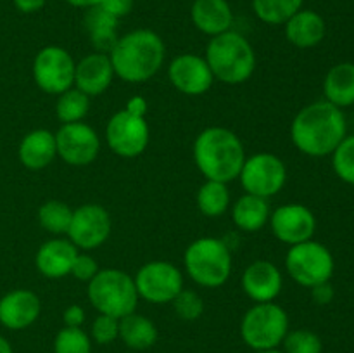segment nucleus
Here are the masks:
<instances>
[{
	"instance_id": "f257e3e1",
	"label": "nucleus",
	"mask_w": 354,
	"mask_h": 353,
	"mask_svg": "<svg viewBox=\"0 0 354 353\" xmlns=\"http://www.w3.org/2000/svg\"><path fill=\"white\" fill-rule=\"evenodd\" d=\"M348 135V123L341 107L318 100L303 107L290 127V137L301 152L313 158L328 156Z\"/></svg>"
},
{
	"instance_id": "f03ea898",
	"label": "nucleus",
	"mask_w": 354,
	"mask_h": 353,
	"mask_svg": "<svg viewBox=\"0 0 354 353\" xmlns=\"http://www.w3.org/2000/svg\"><path fill=\"white\" fill-rule=\"evenodd\" d=\"M114 73L128 83H142L159 71L165 61V44L151 30H135L118 38L109 52Z\"/></svg>"
},
{
	"instance_id": "7ed1b4c3",
	"label": "nucleus",
	"mask_w": 354,
	"mask_h": 353,
	"mask_svg": "<svg viewBox=\"0 0 354 353\" xmlns=\"http://www.w3.org/2000/svg\"><path fill=\"white\" fill-rule=\"evenodd\" d=\"M194 159L207 180L230 182L237 179L245 161V151L241 138L234 132L221 127H211L201 132L194 144Z\"/></svg>"
},
{
	"instance_id": "20e7f679",
	"label": "nucleus",
	"mask_w": 354,
	"mask_h": 353,
	"mask_svg": "<svg viewBox=\"0 0 354 353\" xmlns=\"http://www.w3.org/2000/svg\"><path fill=\"white\" fill-rule=\"evenodd\" d=\"M206 62L214 78L228 85H239L254 73L256 55L248 38L228 30L211 38L206 48Z\"/></svg>"
},
{
	"instance_id": "39448f33",
	"label": "nucleus",
	"mask_w": 354,
	"mask_h": 353,
	"mask_svg": "<svg viewBox=\"0 0 354 353\" xmlns=\"http://www.w3.org/2000/svg\"><path fill=\"white\" fill-rule=\"evenodd\" d=\"M88 300L99 314L123 318L133 314L138 303L137 286L130 273L118 269L99 270L88 280Z\"/></svg>"
},
{
	"instance_id": "423d86ee",
	"label": "nucleus",
	"mask_w": 354,
	"mask_h": 353,
	"mask_svg": "<svg viewBox=\"0 0 354 353\" xmlns=\"http://www.w3.org/2000/svg\"><path fill=\"white\" fill-rule=\"evenodd\" d=\"M185 269L190 279L204 287H220L232 272V255L223 241L203 237L194 241L185 251Z\"/></svg>"
},
{
	"instance_id": "0eeeda50",
	"label": "nucleus",
	"mask_w": 354,
	"mask_h": 353,
	"mask_svg": "<svg viewBox=\"0 0 354 353\" xmlns=\"http://www.w3.org/2000/svg\"><path fill=\"white\" fill-rule=\"evenodd\" d=\"M289 332L286 310L273 301L258 303L248 310L241 324V336L248 346L258 352L275 350Z\"/></svg>"
},
{
	"instance_id": "6e6552de",
	"label": "nucleus",
	"mask_w": 354,
	"mask_h": 353,
	"mask_svg": "<svg viewBox=\"0 0 354 353\" xmlns=\"http://www.w3.org/2000/svg\"><path fill=\"white\" fill-rule=\"evenodd\" d=\"M289 275L304 287L328 282L334 273V256L327 246L317 241H304L290 246L286 258Z\"/></svg>"
},
{
	"instance_id": "1a4fd4ad",
	"label": "nucleus",
	"mask_w": 354,
	"mask_h": 353,
	"mask_svg": "<svg viewBox=\"0 0 354 353\" xmlns=\"http://www.w3.org/2000/svg\"><path fill=\"white\" fill-rule=\"evenodd\" d=\"M239 179L245 189V194L266 199L270 196H275L286 185L287 168L282 159L277 158L275 154L259 152L245 159Z\"/></svg>"
},
{
	"instance_id": "9d476101",
	"label": "nucleus",
	"mask_w": 354,
	"mask_h": 353,
	"mask_svg": "<svg viewBox=\"0 0 354 353\" xmlns=\"http://www.w3.org/2000/svg\"><path fill=\"white\" fill-rule=\"evenodd\" d=\"M76 64L66 48H41L33 62V76L37 85L47 93H64L75 83Z\"/></svg>"
},
{
	"instance_id": "9b49d317",
	"label": "nucleus",
	"mask_w": 354,
	"mask_h": 353,
	"mask_svg": "<svg viewBox=\"0 0 354 353\" xmlns=\"http://www.w3.org/2000/svg\"><path fill=\"white\" fill-rule=\"evenodd\" d=\"M138 296L151 303H169L183 289L182 272L169 262H149L135 275Z\"/></svg>"
},
{
	"instance_id": "f8f14e48",
	"label": "nucleus",
	"mask_w": 354,
	"mask_h": 353,
	"mask_svg": "<svg viewBox=\"0 0 354 353\" xmlns=\"http://www.w3.org/2000/svg\"><path fill=\"white\" fill-rule=\"evenodd\" d=\"M107 144L111 151L123 158L142 154L149 144V125L144 116L120 111L109 120L106 128Z\"/></svg>"
},
{
	"instance_id": "ddd939ff",
	"label": "nucleus",
	"mask_w": 354,
	"mask_h": 353,
	"mask_svg": "<svg viewBox=\"0 0 354 353\" xmlns=\"http://www.w3.org/2000/svg\"><path fill=\"white\" fill-rule=\"evenodd\" d=\"M111 234V217L106 208L100 204H83L73 211L69 224V241L76 246L90 251L107 241Z\"/></svg>"
},
{
	"instance_id": "4468645a",
	"label": "nucleus",
	"mask_w": 354,
	"mask_h": 353,
	"mask_svg": "<svg viewBox=\"0 0 354 353\" xmlns=\"http://www.w3.org/2000/svg\"><path fill=\"white\" fill-rule=\"evenodd\" d=\"M57 154L68 165L85 166L93 163L100 149V141L97 132L88 125L64 123L55 134Z\"/></svg>"
},
{
	"instance_id": "2eb2a0df",
	"label": "nucleus",
	"mask_w": 354,
	"mask_h": 353,
	"mask_svg": "<svg viewBox=\"0 0 354 353\" xmlns=\"http://www.w3.org/2000/svg\"><path fill=\"white\" fill-rule=\"evenodd\" d=\"M270 220L275 237L290 246L310 241L317 230V218L304 204H286L277 208Z\"/></svg>"
},
{
	"instance_id": "dca6fc26",
	"label": "nucleus",
	"mask_w": 354,
	"mask_h": 353,
	"mask_svg": "<svg viewBox=\"0 0 354 353\" xmlns=\"http://www.w3.org/2000/svg\"><path fill=\"white\" fill-rule=\"evenodd\" d=\"M168 76L173 85L187 96L206 93L213 85V71L206 59L196 54H182L169 64Z\"/></svg>"
},
{
	"instance_id": "f3484780",
	"label": "nucleus",
	"mask_w": 354,
	"mask_h": 353,
	"mask_svg": "<svg viewBox=\"0 0 354 353\" xmlns=\"http://www.w3.org/2000/svg\"><path fill=\"white\" fill-rule=\"evenodd\" d=\"M41 310L33 291L14 289L0 298V324L10 331H21L33 324Z\"/></svg>"
},
{
	"instance_id": "a211bd4d",
	"label": "nucleus",
	"mask_w": 354,
	"mask_h": 353,
	"mask_svg": "<svg viewBox=\"0 0 354 353\" xmlns=\"http://www.w3.org/2000/svg\"><path fill=\"white\" fill-rule=\"evenodd\" d=\"M242 289L251 300L268 303L275 300L282 289V273L268 260H258L245 269Z\"/></svg>"
},
{
	"instance_id": "6ab92c4d",
	"label": "nucleus",
	"mask_w": 354,
	"mask_h": 353,
	"mask_svg": "<svg viewBox=\"0 0 354 353\" xmlns=\"http://www.w3.org/2000/svg\"><path fill=\"white\" fill-rule=\"evenodd\" d=\"M114 76L113 64L107 54L102 52H93L86 55L76 64L75 69V83L76 89L82 90L88 97L100 96L106 92L111 85Z\"/></svg>"
},
{
	"instance_id": "aec40b11",
	"label": "nucleus",
	"mask_w": 354,
	"mask_h": 353,
	"mask_svg": "<svg viewBox=\"0 0 354 353\" xmlns=\"http://www.w3.org/2000/svg\"><path fill=\"white\" fill-rule=\"evenodd\" d=\"M78 256V248L66 239H50L44 242L37 253V269L48 279H61L71 273V266Z\"/></svg>"
},
{
	"instance_id": "412c9836",
	"label": "nucleus",
	"mask_w": 354,
	"mask_h": 353,
	"mask_svg": "<svg viewBox=\"0 0 354 353\" xmlns=\"http://www.w3.org/2000/svg\"><path fill=\"white\" fill-rule=\"evenodd\" d=\"M190 16L197 30L211 37L228 31L234 23V12L227 0H196Z\"/></svg>"
},
{
	"instance_id": "4be33fe9",
	"label": "nucleus",
	"mask_w": 354,
	"mask_h": 353,
	"mask_svg": "<svg viewBox=\"0 0 354 353\" xmlns=\"http://www.w3.org/2000/svg\"><path fill=\"white\" fill-rule=\"evenodd\" d=\"M327 33L324 17L315 10H297L286 23V37L299 48H310L320 44Z\"/></svg>"
},
{
	"instance_id": "5701e85b",
	"label": "nucleus",
	"mask_w": 354,
	"mask_h": 353,
	"mask_svg": "<svg viewBox=\"0 0 354 353\" xmlns=\"http://www.w3.org/2000/svg\"><path fill=\"white\" fill-rule=\"evenodd\" d=\"M19 159L26 168L41 170L54 161L57 154L55 135L52 132L38 128L24 135L19 144Z\"/></svg>"
},
{
	"instance_id": "b1692460",
	"label": "nucleus",
	"mask_w": 354,
	"mask_h": 353,
	"mask_svg": "<svg viewBox=\"0 0 354 353\" xmlns=\"http://www.w3.org/2000/svg\"><path fill=\"white\" fill-rule=\"evenodd\" d=\"M324 93L330 104L349 107L354 104V62H339L324 80Z\"/></svg>"
},
{
	"instance_id": "393cba45",
	"label": "nucleus",
	"mask_w": 354,
	"mask_h": 353,
	"mask_svg": "<svg viewBox=\"0 0 354 353\" xmlns=\"http://www.w3.org/2000/svg\"><path fill=\"white\" fill-rule=\"evenodd\" d=\"M85 28L88 31L90 42L97 51L102 54L113 51L118 42V17L111 16L100 6L90 7L85 14Z\"/></svg>"
},
{
	"instance_id": "a878e982",
	"label": "nucleus",
	"mask_w": 354,
	"mask_h": 353,
	"mask_svg": "<svg viewBox=\"0 0 354 353\" xmlns=\"http://www.w3.org/2000/svg\"><path fill=\"white\" fill-rule=\"evenodd\" d=\"M232 217L241 230L256 232L265 227V224L268 221L270 206L265 197L245 194L234 204Z\"/></svg>"
},
{
	"instance_id": "bb28decb",
	"label": "nucleus",
	"mask_w": 354,
	"mask_h": 353,
	"mask_svg": "<svg viewBox=\"0 0 354 353\" xmlns=\"http://www.w3.org/2000/svg\"><path fill=\"white\" fill-rule=\"evenodd\" d=\"M120 338L133 350H147L158 341V329L154 322L144 315L133 314L120 318Z\"/></svg>"
},
{
	"instance_id": "cd10ccee",
	"label": "nucleus",
	"mask_w": 354,
	"mask_h": 353,
	"mask_svg": "<svg viewBox=\"0 0 354 353\" xmlns=\"http://www.w3.org/2000/svg\"><path fill=\"white\" fill-rule=\"evenodd\" d=\"M228 204H230V192L227 183L223 182L207 180L197 192V206L206 217H220L228 210Z\"/></svg>"
},
{
	"instance_id": "c85d7f7f",
	"label": "nucleus",
	"mask_w": 354,
	"mask_h": 353,
	"mask_svg": "<svg viewBox=\"0 0 354 353\" xmlns=\"http://www.w3.org/2000/svg\"><path fill=\"white\" fill-rule=\"evenodd\" d=\"M304 0H252L254 14L266 24H286L297 10H301Z\"/></svg>"
},
{
	"instance_id": "c756f323",
	"label": "nucleus",
	"mask_w": 354,
	"mask_h": 353,
	"mask_svg": "<svg viewBox=\"0 0 354 353\" xmlns=\"http://www.w3.org/2000/svg\"><path fill=\"white\" fill-rule=\"evenodd\" d=\"M90 107V99L86 93L78 89H69L59 96L55 104V113L62 123H78L86 116Z\"/></svg>"
},
{
	"instance_id": "7c9ffc66",
	"label": "nucleus",
	"mask_w": 354,
	"mask_h": 353,
	"mask_svg": "<svg viewBox=\"0 0 354 353\" xmlns=\"http://www.w3.org/2000/svg\"><path fill=\"white\" fill-rule=\"evenodd\" d=\"M73 218V210L62 201H47L38 210V221L50 234H66Z\"/></svg>"
},
{
	"instance_id": "2f4dec72",
	"label": "nucleus",
	"mask_w": 354,
	"mask_h": 353,
	"mask_svg": "<svg viewBox=\"0 0 354 353\" xmlns=\"http://www.w3.org/2000/svg\"><path fill=\"white\" fill-rule=\"evenodd\" d=\"M55 353H92V341L80 327H64L57 332L54 341Z\"/></svg>"
},
{
	"instance_id": "473e14b6",
	"label": "nucleus",
	"mask_w": 354,
	"mask_h": 353,
	"mask_svg": "<svg viewBox=\"0 0 354 353\" xmlns=\"http://www.w3.org/2000/svg\"><path fill=\"white\" fill-rule=\"evenodd\" d=\"M332 165L339 179L354 185V135H346L332 152Z\"/></svg>"
},
{
	"instance_id": "72a5a7b5",
	"label": "nucleus",
	"mask_w": 354,
	"mask_h": 353,
	"mask_svg": "<svg viewBox=\"0 0 354 353\" xmlns=\"http://www.w3.org/2000/svg\"><path fill=\"white\" fill-rule=\"evenodd\" d=\"M283 353H322V339L310 329H296L283 338Z\"/></svg>"
},
{
	"instance_id": "f704fd0d",
	"label": "nucleus",
	"mask_w": 354,
	"mask_h": 353,
	"mask_svg": "<svg viewBox=\"0 0 354 353\" xmlns=\"http://www.w3.org/2000/svg\"><path fill=\"white\" fill-rule=\"evenodd\" d=\"M173 305H175L176 315L183 320H196L204 311V301L196 291L182 289L173 300Z\"/></svg>"
},
{
	"instance_id": "c9c22d12",
	"label": "nucleus",
	"mask_w": 354,
	"mask_h": 353,
	"mask_svg": "<svg viewBox=\"0 0 354 353\" xmlns=\"http://www.w3.org/2000/svg\"><path fill=\"white\" fill-rule=\"evenodd\" d=\"M92 338L99 345H109V343H113L114 339L120 338V318L100 314L92 324Z\"/></svg>"
},
{
	"instance_id": "e433bc0d",
	"label": "nucleus",
	"mask_w": 354,
	"mask_h": 353,
	"mask_svg": "<svg viewBox=\"0 0 354 353\" xmlns=\"http://www.w3.org/2000/svg\"><path fill=\"white\" fill-rule=\"evenodd\" d=\"M97 272H99V269H97L95 260H93L92 256L80 255L78 253V256H76L75 263H73L71 266L73 275L80 280H90L93 279V275H95Z\"/></svg>"
},
{
	"instance_id": "4c0bfd02",
	"label": "nucleus",
	"mask_w": 354,
	"mask_h": 353,
	"mask_svg": "<svg viewBox=\"0 0 354 353\" xmlns=\"http://www.w3.org/2000/svg\"><path fill=\"white\" fill-rule=\"evenodd\" d=\"M100 7H102L104 10H107L111 16L120 19V17L131 12V9H133V0H102V2H100Z\"/></svg>"
},
{
	"instance_id": "58836bf2",
	"label": "nucleus",
	"mask_w": 354,
	"mask_h": 353,
	"mask_svg": "<svg viewBox=\"0 0 354 353\" xmlns=\"http://www.w3.org/2000/svg\"><path fill=\"white\" fill-rule=\"evenodd\" d=\"M85 322V310L80 305H71L64 311L66 327H80Z\"/></svg>"
},
{
	"instance_id": "ea45409f",
	"label": "nucleus",
	"mask_w": 354,
	"mask_h": 353,
	"mask_svg": "<svg viewBox=\"0 0 354 353\" xmlns=\"http://www.w3.org/2000/svg\"><path fill=\"white\" fill-rule=\"evenodd\" d=\"M311 296L318 305H327L334 300V287L330 286V282L318 284V286L311 287Z\"/></svg>"
},
{
	"instance_id": "a19ab883",
	"label": "nucleus",
	"mask_w": 354,
	"mask_h": 353,
	"mask_svg": "<svg viewBox=\"0 0 354 353\" xmlns=\"http://www.w3.org/2000/svg\"><path fill=\"white\" fill-rule=\"evenodd\" d=\"M12 2H14V6L21 10V12L31 14V12H37V10H40L41 7L45 6V2H47V0H12Z\"/></svg>"
},
{
	"instance_id": "79ce46f5",
	"label": "nucleus",
	"mask_w": 354,
	"mask_h": 353,
	"mask_svg": "<svg viewBox=\"0 0 354 353\" xmlns=\"http://www.w3.org/2000/svg\"><path fill=\"white\" fill-rule=\"evenodd\" d=\"M127 111H130L131 114H137V116H145V111H147V102L142 97H133L130 99V102L127 104Z\"/></svg>"
},
{
	"instance_id": "37998d69",
	"label": "nucleus",
	"mask_w": 354,
	"mask_h": 353,
	"mask_svg": "<svg viewBox=\"0 0 354 353\" xmlns=\"http://www.w3.org/2000/svg\"><path fill=\"white\" fill-rule=\"evenodd\" d=\"M66 2H68L69 6H73V7H82V9H90V7L100 6V2H102V0H66Z\"/></svg>"
},
{
	"instance_id": "c03bdc74",
	"label": "nucleus",
	"mask_w": 354,
	"mask_h": 353,
	"mask_svg": "<svg viewBox=\"0 0 354 353\" xmlns=\"http://www.w3.org/2000/svg\"><path fill=\"white\" fill-rule=\"evenodd\" d=\"M0 353H14L12 346H10V343L3 336H0Z\"/></svg>"
},
{
	"instance_id": "a18cd8bd",
	"label": "nucleus",
	"mask_w": 354,
	"mask_h": 353,
	"mask_svg": "<svg viewBox=\"0 0 354 353\" xmlns=\"http://www.w3.org/2000/svg\"><path fill=\"white\" fill-rule=\"evenodd\" d=\"M259 353H283V352H279V350H265V352H259Z\"/></svg>"
}]
</instances>
